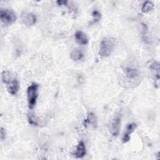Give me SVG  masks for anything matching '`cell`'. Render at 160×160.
I'll return each instance as SVG.
<instances>
[{
  "mask_svg": "<svg viewBox=\"0 0 160 160\" xmlns=\"http://www.w3.org/2000/svg\"><path fill=\"white\" fill-rule=\"evenodd\" d=\"M2 82L6 84L8 92L12 95H16L19 90V84L18 79L9 72L4 71L1 74Z\"/></svg>",
  "mask_w": 160,
  "mask_h": 160,
  "instance_id": "1",
  "label": "cell"
},
{
  "mask_svg": "<svg viewBox=\"0 0 160 160\" xmlns=\"http://www.w3.org/2000/svg\"><path fill=\"white\" fill-rule=\"evenodd\" d=\"M116 45V39L113 38H104L100 43L99 54L101 57H108L113 52Z\"/></svg>",
  "mask_w": 160,
  "mask_h": 160,
  "instance_id": "2",
  "label": "cell"
},
{
  "mask_svg": "<svg viewBox=\"0 0 160 160\" xmlns=\"http://www.w3.org/2000/svg\"><path fill=\"white\" fill-rule=\"evenodd\" d=\"M38 88L39 86L38 84L32 83L27 89L28 106L30 109H33L36 104L38 96Z\"/></svg>",
  "mask_w": 160,
  "mask_h": 160,
  "instance_id": "3",
  "label": "cell"
},
{
  "mask_svg": "<svg viewBox=\"0 0 160 160\" xmlns=\"http://www.w3.org/2000/svg\"><path fill=\"white\" fill-rule=\"evenodd\" d=\"M1 21L7 26L11 25L16 20V15L14 11L10 9H1L0 11Z\"/></svg>",
  "mask_w": 160,
  "mask_h": 160,
  "instance_id": "4",
  "label": "cell"
},
{
  "mask_svg": "<svg viewBox=\"0 0 160 160\" xmlns=\"http://www.w3.org/2000/svg\"><path fill=\"white\" fill-rule=\"evenodd\" d=\"M121 128V117L116 116L111 121L109 131L113 136H117L119 134Z\"/></svg>",
  "mask_w": 160,
  "mask_h": 160,
  "instance_id": "5",
  "label": "cell"
},
{
  "mask_svg": "<svg viewBox=\"0 0 160 160\" xmlns=\"http://www.w3.org/2000/svg\"><path fill=\"white\" fill-rule=\"evenodd\" d=\"M21 19L24 24L27 26H32L36 22L37 18L32 12H24L21 16Z\"/></svg>",
  "mask_w": 160,
  "mask_h": 160,
  "instance_id": "6",
  "label": "cell"
},
{
  "mask_svg": "<svg viewBox=\"0 0 160 160\" xmlns=\"http://www.w3.org/2000/svg\"><path fill=\"white\" fill-rule=\"evenodd\" d=\"M136 126H137L136 124L134 123V122L128 124V126L126 127V131H125L124 134H123V136H122V141L123 143L128 142L130 140L131 134L135 130V129L136 128Z\"/></svg>",
  "mask_w": 160,
  "mask_h": 160,
  "instance_id": "7",
  "label": "cell"
},
{
  "mask_svg": "<svg viewBox=\"0 0 160 160\" xmlns=\"http://www.w3.org/2000/svg\"><path fill=\"white\" fill-rule=\"evenodd\" d=\"M98 125L97 122V119L95 116V114L92 112H91L88 114V117L86 119H84V126L85 127L89 126L90 128H96Z\"/></svg>",
  "mask_w": 160,
  "mask_h": 160,
  "instance_id": "8",
  "label": "cell"
},
{
  "mask_svg": "<svg viewBox=\"0 0 160 160\" xmlns=\"http://www.w3.org/2000/svg\"><path fill=\"white\" fill-rule=\"evenodd\" d=\"M76 41L81 45H86L88 43L89 40L84 32L81 31H77L74 34Z\"/></svg>",
  "mask_w": 160,
  "mask_h": 160,
  "instance_id": "9",
  "label": "cell"
},
{
  "mask_svg": "<svg viewBox=\"0 0 160 160\" xmlns=\"http://www.w3.org/2000/svg\"><path fill=\"white\" fill-rule=\"evenodd\" d=\"M86 153V149L84 143L82 141H80L77 146L74 155L78 158H82Z\"/></svg>",
  "mask_w": 160,
  "mask_h": 160,
  "instance_id": "10",
  "label": "cell"
},
{
  "mask_svg": "<svg viewBox=\"0 0 160 160\" xmlns=\"http://www.w3.org/2000/svg\"><path fill=\"white\" fill-rule=\"evenodd\" d=\"M70 56H71V58L73 61H80L83 59L84 53L81 49L76 48V49H73L71 51V52L70 54Z\"/></svg>",
  "mask_w": 160,
  "mask_h": 160,
  "instance_id": "11",
  "label": "cell"
},
{
  "mask_svg": "<svg viewBox=\"0 0 160 160\" xmlns=\"http://www.w3.org/2000/svg\"><path fill=\"white\" fill-rule=\"evenodd\" d=\"M125 73L129 79H134L138 76V71L136 69L132 68H126Z\"/></svg>",
  "mask_w": 160,
  "mask_h": 160,
  "instance_id": "12",
  "label": "cell"
},
{
  "mask_svg": "<svg viewBox=\"0 0 160 160\" xmlns=\"http://www.w3.org/2000/svg\"><path fill=\"white\" fill-rule=\"evenodd\" d=\"M154 8V4L149 1H147L142 4L141 8V11L144 13H147L151 11H152Z\"/></svg>",
  "mask_w": 160,
  "mask_h": 160,
  "instance_id": "13",
  "label": "cell"
},
{
  "mask_svg": "<svg viewBox=\"0 0 160 160\" xmlns=\"http://www.w3.org/2000/svg\"><path fill=\"white\" fill-rule=\"evenodd\" d=\"M92 16L93 17V19L91 23H96L99 21L101 18V14L98 10H94L92 12Z\"/></svg>",
  "mask_w": 160,
  "mask_h": 160,
  "instance_id": "14",
  "label": "cell"
},
{
  "mask_svg": "<svg viewBox=\"0 0 160 160\" xmlns=\"http://www.w3.org/2000/svg\"><path fill=\"white\" fill-rule=\"evenodd\" d=\"M28 121L29 122V124L34 125V126H37L38 125V122L34 118L33 116H32L31 114L28 116Z\"/></svg>",
  "mask_w": 160,
  "mask_h": 160,
  "instance_id": "15",
  "label": "cell"
},
{
  "mask_svg": "<svg viewBox=\"0 0 160 160\" xmlns=\"http://www.w3.org/2000/svg\"><path fill=\"white\" fill-rule=\"evenodd\" d=\"M0 134H1V139L2 141L4 140L6 138V131H5V129H4L2 127L1 128Z\"/></svg>",
  "mask_w": 160,
  "mask_h": 160,
  "instance_id": "16",
  "label": "cell"
},
{
  "mask_svg": "<svg viewBox=\"0 0 160 160\" xmlns=\"http://www.w3.org/2000/svg\"><path fill=\"white\" fill-rule=\"evenodd\" d=\"M59 5H61V4H66V2H67V1H57L56 2Z\"/></svg>",
  "mask_w": 160,
  "mask_h": 160,
  "instance_id": "17",
  "label": "cell"
}]
</instances>
